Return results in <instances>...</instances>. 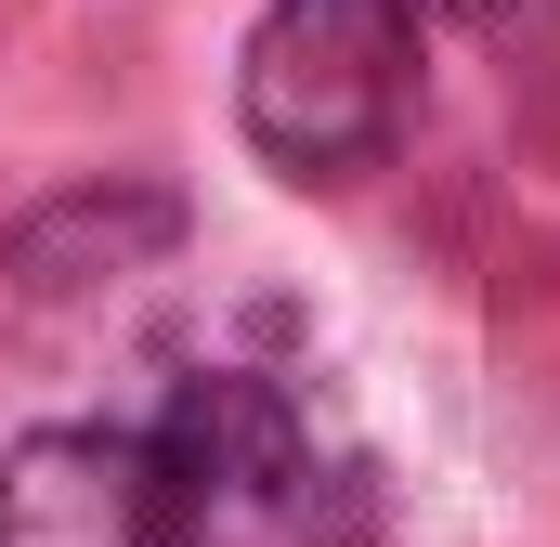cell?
Returning a JSON list of instances; mask_svg holds the SVG:
<instances>
[{"label":"cell","instance_id":"4","mask_svg":"<svg viewBox=\"0 0 560 547\" xmlns=\"http://www.w3.org/2000/svg\"><path fill=\"white\" fill-rule=\"evenodd\" d=\"M405 13H443V26H482V39H548L560 0H405Z\"/></svg>","mask_w":560,"mask_h":547},{"label":"cell","instance_id":"3","mask_svg":"<svg viewBox=\"0 0 560 547\" xmlns=\"http://www.w3.org/2000/svg\"><path fill=\"white\" fill-rule=\"evenodd\" d=\"M170 235H183V209H170L156 183H79V196H52V209L13 222V287H39V300H66V287H118V274L156 261Z\"/></svg>","mask_w":560,"mask_h":547},{"label":"cell","instance_id":"1","mask_svg":"<svg viewBox=\"0 0 560 547\" xmlns=\"http://www.w3.org/2000/svg\"><path fill=\"white\" fill-rule=\"evenodd\" d=\"M418 92V13L405 0H275L235 53V118L287 183L378 170Z\"/></svg>","mask_w":560,"mask_h":547},{"label":"cell","instance_id":"2","mask_svg":"<svg viewBox=\"0 0 560 547\" xmlns=\"http://www.w3.org/2000/svg\"><path fill=\"white\" fill-rule=\"evenodd\" d=\"M0 547H156V456L118 430H26L0 456Z\"/></svg>","mask_w":560,"mask_h":547}]
</instances>
